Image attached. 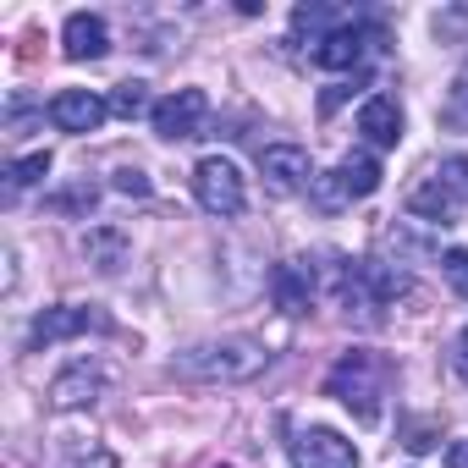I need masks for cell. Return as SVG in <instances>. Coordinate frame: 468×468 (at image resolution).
I'll return each mask as SVG.
<instances>
[{
  "label": "cell",
  "instance_id": "cell-26",
  "mask_svg": "<svg viewBox=\"0 0 468 468\" xmlns=\"http://www.w3.org/2000/svg\"><path fill=\"white\" fill-rule=\"evenodd\" d=\"M446 468H468V441H452L446 446Z\"/></svg>",
  "mask_w": 468,
  "mask_h": 468
},
{
  "label": "cell",
  "instance_id": "cell-18",
  "mask_svg": "<svg viewBox=\"0 0 468 468\" xmlns=\"http://www.w3.org/2000/svg\"><path fill=\"white\" fill-rule=\"evenodd\" d=\"M45 171H50V154H45V149H39V154H23V160H12V165H6V193H23V187H34Z\"/></svg>",
  "mask_w": 468,
  "mask_h": 468
},
{
  "label": "cell",
  "instance_id": "cell-25",
  "mask_svg": "<svg viewBox=\"0 0 468 468\" xmlns=\"http://www.w3.org/2000/svg\"><path fill=\"white\" fill-rule=\"evenodd\" d=\"M435 446V424H413L408 430V452H430Z\"/></svg>",
  "mask_w": 468,
  "mask_h": 468
},
{
  "label": "cell",
  "instance_id": "cell-9",
  "mask_svg": "<svg viewBox=\"0 0 468 468\" xmlns=\"http://www.w3.org/2000/svg\"><path fill=\"white\" fill-rule=\"evenodd\" d=\"M89 331H111V314L94 309V303H61V309H45L28 325V347H56L67 336H89Z\"/></svg>",
  "mask_w": 468,
  "mask_h": 468
},
{
  "label": "cell",
  "instance_id": "cell-3",
  "mask_svg": "<svg viewBox=\"0 0 468 468\" xmlns=\"http://www.w3.org/2000/svg\"><path fill=\"white\" fill-rule=\"evenodd\" d=\"M402 292H408V276L380 265V260H347L342 276H336V298H342L347 314L358 309V320H380V309L397 303Z\"/></svg>",
  "mask_w": 468,
  "mask_h": 468
},
{
  "label": "cell",
  "instance_id": "cell-23",
  "mask_svg": "<svg viewBox=\"0 0 468 468\" xmlns=\"http://www.w3.org/2000/svg\"><path fill=\"white\" fill-rule=\"evenodd\" d=\"M116 193H133V198H144V193H149V176H144L138 165H122V171H116Z\"/></svg>",
  "mask_w": 468,
  "mask_h": 468
},
{
  "label": "cell",
  "instance_id": "cell-12",
  "mask_svg": "<svg viewBox=\"0 0 468 468\" xmlns=\"http://www.w3.org/2000/svg\"><path fill=\"white\" fill-rule=\"evenodd\" d=\"M105 116H111V100H100V94H89V89H61V94L50 100V122H56L61 133H100Z\"/></svg>",
  "mask_w": 468,
  "mask_h": 468
},
{
  "label": "cell",
  "instance_id": "cell-13",
  "mask_svg": "<svg viewBox=\"0 0 468 468\" xmlns=\"http://www.w3.org/2000/svg\"><path fill=\"white\" fill-rule=\"evenodd\" d=\"M61 45H67L72 61H100V56L111 50V28H105V17H94V12H72L67 28H61Z\"/></svg>",
  "mask_w": 468,
  "mask_h": 468
},
{
  "label": "cell",
  "instance_id": "cell-7",
  "mask_svg": "<svg viewBox=\"0 0 468 468\" xmlns=\"http://www.w3.org/2000/svg\"><path fill=\"white\" fill-rule=\"evenodd\" d=\"M193 193H198V204L209 215H243L249 209V187H243L238 165L220 160V154H209V160L193 165Z\"/></svg>",
  "mask_w": 468,
  "mask_h": 468
},
{
  "label": "cell",
  "instance_id": "cell-22",
  "mask_svg": "<svg viewBox=\"0 0 468 468\" xmlns=\"http://www.w3.org/2000/svg\"><path fill=\"white\" fill-rule=\"evenodd\" d=\"M446 127H468V67L457 72V83H452V100H446Z\"/></svg>",
  "mask_w": 468,
  "mask_h": 468
},
{
  "label": "cell",
  "instance_id": "cell-16",
  "mask_svg": "<svg viewBox=\"0 0 468 468\" xmlns=\"http://www.w3.org/2000/svg\"><path fill=\"white\" fill-rule=\"evenodd\" d=\"M94 391H100V369L94 364H72L67 375H56L50 402L56 408H83V402H94Z\"/></svg>",
  "mask_w": 468,
  "mask_h": 468
},
{
  "label": "cell",
  "instance_id": "cell-10",
  "mask_svg": "<svg viewBox=\"0 0 468 468\" xmlns=\"http://www.w3.org/2000/svg\"><path fill=\"white\" fill-rule=\"evenodd\" d=\"M204 111H209L204 89H176V94H165V100L154 105V133L171 138V144L198 138V133H204Z\"/></svg>",
  "mask_w": 468,
  "mask_h": 468
},
{
  "label": "cell",
  "instance_id": "cell-2",
  "mask_svg": "<svg viewBox=\"0 0 468 468\" xmlns=\"http://www.w3.org/2000/svg\"><path fill=\"white\" fill-rule=\"evenodd\" d=\"M271 364V353L260 347V342H249V336H220V342H198V347H187L171 369L182 375V380H254L260 369Z\"/></svg>",
  "mask_w": 468,
  "mask_h": 468
},
{
  "label": "cell",
  "instance_id": "cell-15",
  "mask_svg": "<svg viewBox=\"0 0 468 468\" xmlns=\"http://www.w3.org/2000/svg\"><path fill=\"white\" fill-rule=\"evenodd\" d=\"M271 292H276V303H282L287 314H303L309 298H314V265H309V260H287V265H276Z\"/></svg>",
  "mask_w": 468,
  "mask_h": 468
},
{
  "label": "cell",
  "instance_id": "cell-11",
  "mask_svg": "<svg viewBox=\"0 0 468 468\" xmlns=\"http://www.w3.org/2000/svg\"><path fill=\"white\" fill-rule=\"evenodd\" d=\"M260 171H265V182H271L276 193H303V187H314V160H309V149H298V144H271V149H260Z\"/></svg>",
  "mask_w": 468,
  "mask_h": 468
},
{
  "label": "cell",
  "instance_id": "cell-21",
  "mask_svg": "<svg viewBox=\"0 0 468 468\" xmlns=\"http://www.w3.org/2000/svg\"><path fill=\"white\" fill-rule=\"evenodd\" d=\"M441 271H446L452 292L468 303V249H446V254H441Z\"/></svg>",
  "mask_w": 468,
  "mask_h": 468
},
{
  "label": "cell",
  "instance_id": "cell-24",
  "mask_svg": "<svg viewBox=\"0 0 468 468\" xmlns=\"http://www.w3.org/2000/svg\"><path fill=\"white\" fill-rule=\"evenodd\" d=\"M452 375L468 386V325L457 331V342H452Z\"/></svg>",
  "mask_w": 468,
  "mask_h": 468
},
{
  "label": "cell",
  "instance_id": "cell-1",
  "mask_svg": "<svg viewBox=\"0 0 468 468\" xmlns=\"http://www.w3.org/2000/svg\"><path fill=\"white\" fill-rule=\"evenodd\" d=\"M386 386H391V364L380 353H342L325 375V397H336L358 424H380V402H386Z\"/></svg>",
  "mask_w": 468,
  "mask_h": 468
},
{
  "label": "cell",
  "instance_id": "cell-6",
  "mask_svg": "<svg viewBox=\"0 0 468 468\" xmlns=\"http://www.w3.org/2000/svg\"><path fill=\"white\" fill-rule=\"evenodd\" d=\"M375 45H386V34L358 12L353 23H342L336 34H325L320 45H309V61H314V67H331V72H347V67L358 72V67L369 61V50H375Z\"/></svg>",
  "mask_w": 468,
  "mask_h": 468
},
{
  "label": "cell",
  "instance_id": "cell-20",
  "mask_svg": "<svg viewBox=\"0 0 468 468\" xmlns=\"http://www.w3.org/2000/svg\"><path fill=\"white\" fill-rule=\"evenodd\" d=\"M94 198H100V193H94L89 182H78V187H67V193H50V209H56V215H89Z\"/></svg>",
  "mask_w": 468,
  "mask_h": 468
},
{
  "label": "cell",
  "instance_id": "cell-8",
  "mask_svg": "<svg viewBox=\"0 0 468 468\" xmlns=\"http://www.w3.org/2000/svg\"><path fill=\"white\" fill-rule=\"evenodd\" d=\"M287 457H292V468H358L353 441H342L325 424H298L287 441Z\"/></svg>",
  "mask_w": 468,
  "mask_h": 468
},
{
  "label": "cell",
  "instance_id": "cell-14",
  "mask_svg": "<svg viewBox=\"0 0 468 468\" xmlns=\"http://www.w3.org/2000/svg\"><path fill=\"white\" fill-rule=\"evenodd\" d=\"M358 133L375 149H397V138H402V105L391 94H369L364 111H358Z\"/></svg>",
  "mask_w": 468,
  "mask_h": 468
},
{
  "label": "cell",
  "instance_id": "cell-17",
  "mask_svg": "<svg viewBox=\"0 0 468 468\" xmlns=\"http://www.w3.org/2000/svg\"><path fill=\"white\" fill-rule=\"evenodd\" d=\"M83 254H89V265H100V271H122V265H127V231H116V226H89Z\"/></svg>",
  "mask_w": 468,
  "mask_h": 468
},
{
  "label": "cell",
  "instance_id": "cell-5",
  "mask_svg": "<svg viewBox=\"0 0 468 468\" xmlns=\"http://www.w3.org/2000/svg\"><path fill=\"white\" fill-rule=\"evenodd\" d=\"M375 187H380V160L358 149V154H342V160H336V171L314 176V187H309V193H314V204H320V209H347L353 198H369Z\"/></svg>",
  "mask_w": 468,
  "mask_h": 468
},
{
  "label": "cell",
  "instance_id": "cell-19",
  "mask_svg": "<svg viewBox=\"0 0 468 468\" xmlns=\"http://www.w3.org/2000/svg\"><path fill=\"white\" fill-rule=\"evenodd\" d=\"M111 111H116V116H127V122H133V116H144V111H149V89H144V83H116Z\"/></svg>",
  "mask_w": 468,
  "mask_h": 468
},
{
  "label": "cell",
  "instance_id": "cell-4",
  "mask_svg": "<svg viewBox=\"0 0 468 468\" xmlns=\"http://www.w3.org/2000/svg\"><path fill=\"white\" fill-rule=\"evenodd\" d=\"M468 204V154H446L413 193H408V215L430 220V226H452V215Z\"/></svg>",
  "mask_w": 468,
  "mask_h": 468
}]
</instances>
